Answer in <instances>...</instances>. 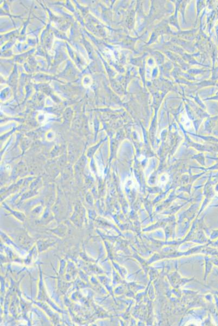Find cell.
<instances>
[{
    "label": "cell",
    "mask_w": 218,
    "mask_h": 326,
    "mask_svg": "<svg viewBox=\"0 0 218 326\" xmlns=\"http://www.w3.org/2000/svg\"><path fill=\"white\" fill-rule=\"evenodd\" d=\"M182 120V123L183 124V126L185 127V129H186L188 131L192 130V129H194L193 127L192 122L189 120H188L187 117H185L183 116V120Z\"/></svg>",
    "instance_id": "7a4b0ae2"
},
{
    "label": "cell",
    "mask_w": 218,
    "mask_h": 326,
    "mask_svg": "<svg viewBox=\"0 0 218 326\" xmlns=\"http://www.w3.org/2000/svg\"><path fill=\"white\" fill-rule=\"evenodd\" d=\"M169 180V176L167 173H163L161 175L158 179V185L160 186H165Z\"/></svg>",
    "instance_id": "6da1fadb"
}]
</instances>
